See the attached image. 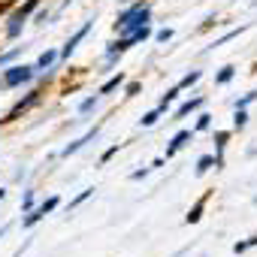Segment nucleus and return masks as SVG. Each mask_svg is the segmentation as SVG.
Wrapping results in <instances>:
<instances>
[{"instance_id": "13", "label": "nucleus", "mask_w": 257, "mask_h": 257, "mask_svg": "<svg viewBox=\"0 0 257 257\" xmlns=\"http://www.w3.org/2000/svg\"><path fill=\"white\" fill-rule=\"evenodd\" d=\"M97 103H100V97L94 94V97H85L82 103H79V115H91L94 109H97Z\"/></svg>"}, {"instance_id": "9", "label": "nucleus", "mask_w": 257, "mask_h": 257, "mask_svg": "<svg viewBox=\"0 0 257 257\" xmlns=\"http://www.w3.org/2000/svg\"><path fill=\"white\" fill-rule=\"evenodd\" d=\"M209 197H212V191H206V194H203V197H200V200H197V203L191 206V212L185 215V221H188V224H197V221L203 218V212H206V203H209Z\"/></svg>"}, {"instance_id": "12", "label": "nucleus", "mask_w": 257, "mask_h": 257, "mask_svg": "<svg viewBox=\"0 0 257 257\" xmlns=\"http://www.w3.org/2000/svg\"><path fill=\"white\" fill-rule=\"evenodd\" d=\"M233 79H236V67H233V64H227V67H221V70H218L215 85H230Z\"/></svg>"}, {"instance_id": "15", "label": "nucleus", "mask_w": 257, "mask_h": 257, "mask_svg": "<svg viewBox=\"0 0 257 257\" xmlns=\"http://www.w3.org/2000/svg\"><path fill=\"white\" fill-rule=\"evenodd\" d=\"M149 37H152V28H149V25H143V28H137V31L131 34V43L137 46V43H146Z\"/></svg>"}, {"instance_id": "8", "label": "nucleus", "mask_w": 257, "mask_h": 257, "mask_svg": "<svg viewBox=\"0 0 257 257\" xmlns=\"http://www.w3.org/2000/svg\"><path fill=\"white\" fill-rule=\"evenodd\" d=\"M203 103H206V97H191V100H185L179 109H176V121H182V118H188L191 112H197V109H203Z\"/></svg>"}, {"instance_id": "36", "label": "nucleus", "mask_w": 257, "mask_h": 257, "mask_svg": "<svg viewBox=\"0 0 257 257\" xmlns=\"http://www.w3.org/2000/svg\"><path fill=\"white\" fill-rule=\"evenodd\" d=\"M254 73H257V64H254Z\"/></svg>"}, {"instance_id": "1", "label": "nucleus", "mask_w": 257, "mask_h": 257, "mask_svg": "<svg viewBox=\"0 0 257 257\" xmlns=\"http://www.w3.org/2000/svg\"><path fill=\"white\" fill-rule=\"evenodd\" d=\"M152 22V7L146 4V0H134L127 10H121L118 13V22H115V31L121 34V37H131L137 28H143V25H149Z\"/></svg>"}, {"instance_id": "14", "label": "nucleus", "mask_w": 257, "mask_h": 257, "mask_svg": "<svg viewBox=\"0 0 257 257\" xmlns=\"http://www.w3.org/2000/svg\"><path fill=\"white\" fill-rule=\"evenodd\" d=\"M22 49H25V46H16V49H10V52H0V70H4L7 64H13V61L22 55Z\"/></svg>"}, {"instance_id": "7", "label": "nucleus", "mask_w": 257, "mask_h": 257, "mask_svg": "<svg viewBox=\"0 0 257 257\" xmlns=\"http://www.w3.org/2000/svg\"><path fill=\"white\" fill-rule=\"evenodd\" d=\"M55 61H58V52L55 49H46L40 58H37V64H34V70H37V76H43L46 70H52L55 67Z\"/></svg>"}, {"instance_id": "28", "label": "nucleus", "mask_w": 257, "mask_h": 257, "mask_svg": "<svg viewBox=\"0 0 257 257\" xmlns=\"http://www.w3.org/2000/svg\"><path fill=\"white\" fill-rule=\"evenodd\" d=\"M118 149H121V143H115V146H109V149L103 152V158H100V161H103V164H106V161H112V158L118 155Z\"/></svg>"}, {"instance_id": "16", "label": "nucleus", "mask_w": 257, "mask_h": 257, "mask_svg": "<svg viewBox=\"0 0 257 257\" xmlns=\"http://www.w3.org/2000/svg\"><path fill=\"white\" fill-rule=\"evenodd\" d=\"M215 167V155H203L200 161H197V176H203V173H209Z\"/></svg>"}, {"instance_id": "34", "label": "nucleus", "mask_w": 257, "mask_h": 257, "mask_svg": "<svg viewBox=\"0 0 257 257\" xmlns=\"http://www.w3.org/2000/svg\"><path fill=\"white\" fill-rule=\"evenodd\" d=\"M4 236H7V227H0V239H4Z\"/></svg>"}, {"instance_id": "18", "label": "nucleus", "mask_w": 257, "mask_h": 257, "mask_svg": "<svg viewBox=\"0 0 257 257\" xmlns=\"http://www.w3.org/2000/svg\"><path fill=\"white\" fill-rule=\"evenodd\" d=\"M200 79H203V73H200V70H191V73H188V76H185V79L179 82V88L185 91V88H191V85H197Z\"/></svg>"}, {"instance_id": "17", "label": "nucleus", "mask_w": 257, "mask_h": 257, "mask_svg": "<svg viewBox=\"0 0 257 257\" xmlns=\"http://www.w3.org/2000/svg\"><path fill=\"white\" fill-rule=\"evenodd\" d=\"M58 206H61V197H49V200H43L37 209H40V212H43V218H46V215H49V212H55Z\"/></svg>"}, {"instance_id": "31", "label": "nucleus", "mask_w": 257, "mask_h": 257, "mask_svg": "<svg viewBox=\"0 0 257 257\" xmlns=\"http://www.w3.org/2000/svg\"><path fill=\"white\" fill-rule=\"evenodd\" d=\"M245 251H248V239H245V242H236V245H233V254H245Z\"/></svg>"}, {"instance_id": "10", "label": "nucleus", "mask_w": 257, "mask_h": 257, "mask_svg": "<svg viewBox=\"0 0 257 257\" xmlns=\"http://www.w3.org/2000/svg\"><path fill=\"white\" fill-rule=\"evenodd\" d=\"M94 137H97V127H94V131H88L85 137H79V140H73L70 146H64V152H61V158H70V155H76V152H79V149H85V143H91Z\"/></svg>"}, {"instance_id": "5", "label": "nucleus", "mask_w": 257, "mask_h": 257, "mask_svg": "<svg viewBox=\"0 0 257 257\" xmlns=\"http://www.w3.org/2000/svg\"><path fill=\"white\" fill-rule=\"evenodd\" d=\"M91 25H94V22H85V25H82V28H79V31H76V34H73V37L64 43V49L58 52V58H70V55L76 52V46H79V43H82V40L91 34Z\"/></svg>"}, {"instance_id": "22", "label": "nucleus", "mask_w": 257, "mask_h": 257, "mask_svg": "<svg viewBox=\"0 0 257 257\" xmlns=\"http://www.w3.org/2000/svg\"><path fill=\"white\" fill-rule=\"evenodd\" d=\"M40 4H43V0H25V4H22V7H19V10H22V13H25V16H28V19H31V16H34V13H37V10H40Z\"/></svg>"}, {"instance_id": "30", "label": "nucleus", "mask_w": 257, "mask_h": 257, "mask_svg": "<svg viewBox=\"0 0 257 257\" xmlns=\"http://www.w3.org/2000/svg\"><path fill=\"white\" fill-rule=\"evenodd\" d=\"M146 176H149V167H143V170H134V173H131V179H134V182H140V179H146Z\"/></svg>"}, {"instance_id": "11", "label": "nucleus", "mask_w": 257, "mask_h": 257, "mask_svg": "<svg viewBox=\"0 0 257 257\" xmlns=\"http://www.w3.org/2000/svg\"><path fill=\"white\" fill-rule=\"evenodd\" d=\"M124 82H127V76H124V73H115L112 79H106V82L100 85V91H97V94H100V97H103V94H112V91H118Z\"/></svg>"}, {"instance_id": "24", "label": "nucleus", "mask_w": 257, "mask_h": 257, "mask_svg": "<svg viewBox=\"0 0 257 257\" xmlns=\"http://www.w3.org/2000/svg\"><path fill=\"white\" fill-rule=\"evenodd\" d=\"M242 31H245V28H236V31H227V34H224V37H221V40H215V43H212V46H215V49H218V46H224V43H227V40H233V37H239V34H242Z\"/></svg>"}, {"instance_id": "26", "label": "nucleus", "mask_w": 257, "mask_h": 257, "mask_svg": "<svg viewBox=\"0 0 257 257\" xmlns=\"http://www.w3.org/2000/svg\"><path fill=\"white\" fill-rule=\"evenodd\" d=\"M155 40H158V43H170V40H173V28H161V31L155 34Z\"/></svg>"}, {"instance_id": "6", "label": "nucleus", "mask_w": 257, "mask_h": 257, "mask_svg": "<svg viewBox=\"0 0 257 257\" xmlns=\"http://www.w3.org/2000/svg\"><path fill=\"white\" fill-rule=\"evenodd\" d=\"M191 137H194V131H179L173 140H170V146H167V158H173V155H179L188 143H191Z\"/></svg>"}, {"instance_id": "20", "label": "nucleus", "mask_w": 257, "mask_h": 257, "mask_svg": "<svg viewBox=\"0 0 257 257\" xmlns=\"http://www.w3.org/2000/svg\"><path fill=\"white\" fill-rule=\"evenodd\" d=\"M91 194H94V188H85V191H79V194H76V197L70 200V209H79V206H82V203H85V200H88Z\"/></svg>"}, {"instance_id": "33", "label": "nucleus", "mask_w": 257, "mask_h": 257, "mask_svg": "<svg viewBox=\"0 0 257 257\" xmlns=\"http://www.w3.org/2000/svg\"><path fill=\"white\" fill-rule=\"evenodd\" d=\"M254 245H257V233H254V236L248 239V248H254Z\"/></svg>"}, {"instance_id": "35", "label": "nucleus", "mask_w": 257, "mask_h": 257, "mask_svg": "<svg viewBox=\"0 0 257 257\" xmlns=\"http://www.w3.org/2000/svg\"><path fill=\"white\" fill-rule=\"evenodd\" d=\"M4 197H7V191H4V188H0V200H4Z\"/></svg>"}, {"instance_id": "37", "label": "nucleus", "mask_w": 257, "mask_h": 257, "mask_svg": "<svg viewBox=\"0 0 257 257\" xmlns=\"http://www.w3.org/2000/svg\"><path fill=\"white\" fill-rule=\"evenodd\" d=\"M0 88H4V82H0Z\"/></svg>"}, {"instance_id": "21", "label": "nucleus", "mask_w": 257, "mask_h": 257, "mask_svg": "<svg viewBox=\"0 0 257 257\" xmlns=\"http://www.w3.org/2000/svg\"><path fill=\"white\" fill-rule=\"evenodd\" d=\"M245 124H248V109H236V115H233V127H236V131H242Z\"/></svg>"}, {"instance_id": "3", "label": "nucleus", "mask_w": 257, "mask_h": 257, "mask_svg": "<svg viewBox=\"0 0 257 257\" xmlns=\"http://www.w3.org/2000/svg\"><path fill=\"white\" fill-rule=\"evenodd\" d=\"M40 94H43V91H31L28 97H22V100H19V103H16L13 109H10V115L4 118V124H10V121H19V118H22V115H25L28 109H34V106L40 103Z\"/></svg>"}, {"instance_id": "4", "label": "nucleus", "mask_w": 257, "mask_h": 257, "mask_svg": "<svg viewBox=\"0 0 257 257\" xmlns=\"http://www.w3.org/2000/svg\"><path fill=\"white\" fill-rule=\"evenodd\" d=\"M25 22H28V16L16 7L10 16H7V28H4V34H7V40H19L22 37V31H25Z\"/></svg>"}, {"instance_id": "27", "label": "nucleus", "mask_w": 257, "mask_h": 257, "mask_svg": "<svg viewBox=\"0 0 257 257\" xmlns=\"http://www.w3.org/2000/svg\"><path fill=\"white\" fill-rule=\"evenodd\" d=\"M140 91H143V85H140V82H127V85H124V94H127V97H137Z\"/></svg>"}, {"instance_id": "32", "label": "nucleus", "mask_w": 257, "mask_h": 257, "mask_svg": "<svg viewBox=\"0 0 257 257\" xmlns=\"http://www.w3.org/2000/svg\"><path fill=\"white\" fill-rule=\"evenodd\" d=\"M37 22L46 25V22H49V10H40V13H37Z\"/></svg>"}, {"instance_id": "2", "label": "nucleus", "mask_w": 257, "mask_h": 257, "mask_svg": "<svg viewBox=\"0 0 257 257\" xmlns=\"http://www.w3.org/2000/svg\"><path fill=\"white\" fill-rule=\"evenodd\" d=\"M34 79H37L34 64H7L4 73H0V82H4V88H22V85H31Z\"/></svg>"}, {"instance_id": "19", "label": "nucleus", "mask_w": 257, "mask_h": 257, "mask_svg": "<svg viewBox=\"0 0 257 257\" xmlns=\"http://www.w3.org/2000/svg\"><path fill=\"white\" fill-rule=\"evenodd\" d=\"M161 115H164V112H161V109H152V112H146V115H143V118H140V124H143V127H155V124H158V118H161Z\"/></svg>"}, {"instance_id": "23", "label": "nucleus", "mask_w": 257, "mask_h": 257, "mask_svg": "<svg viewBox=\"0 0 257 257\" xmlns=\"http://www.w3.org/2000/svg\"><path fill=\"white\" fill-rule=\"evenodd\" d=\"M209 127H212V115H206V112H203V115L197 118V127H194V131H197V134H203V131H209Z\"/></svg>"}, {"instance_id": "25", "label": "nucleus", "mask_w": 257, "mask_h": 257, "mask_svg": "<svg viewBox=\"0 0 257 257\" xmlns=\"http://www.w3.org/2000/svg\"><path fill=\"white\" fill-rule=\"evenodd\" d=\"M254 100H257V94L251 91V94H245V97H239V100H236V109H248Z\"/></svg>"}, {"instance_id": "29", "label": "nucleus", "mask_w": 257, "mask_h": 257, "mask_svg": "<svg viewBox=\"0 0 257 257\" xmlns=\"http://www.w3.org/2000/svg\"><path fill=\"white\" fill-rule=\"evenodd\" d=\"M34 209V191H25V200H22V212H31Z\"/></svg>"}]
</instances>
